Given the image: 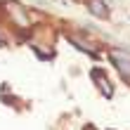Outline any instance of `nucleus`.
<instances>
[{"label":"nucleus","instance_id":"1","mask_svg":"<svg viewBox=\"0 0 130 130\" xmlns=\"http://www.w3.org/2000/svg\"><path fill=\"white\" fill-rule=\"evenodd\" d=\"M113 62L118 64V69L123 71V76H128L130 78V55H125V52H113Z\"/></svg>","mask_w":130,"mask_h":130},{"label":"nucleus","instance_id":"2","mask_svg":"<svg viewBox=\"0 0 130 130\" xmlns=\"http://www.w3.org/2000/svg\"><path fill=\"white\" fill-rule=\"evenodd\" d=\"M90 10H92V14H97V17H106V10H104V5L99 3V0H92V3H90Z\"/></svg>","mask_w":130,"mask_h":130},{"label":"nucleus","instance_id":"3","mask_svg":"<svg viewBox=\"0 0 130 130\" xmlns=\"http://www.w3.org/2000/svg\"><path fill=\"white\" fill-rule=\"evenodd\" d=\"M95 80L99 83V90H102L104 95H111V85H109V80H104V78H99V73H95Z\"/></svg>","mask_w":130,"mask_h":130}]
</instances>
